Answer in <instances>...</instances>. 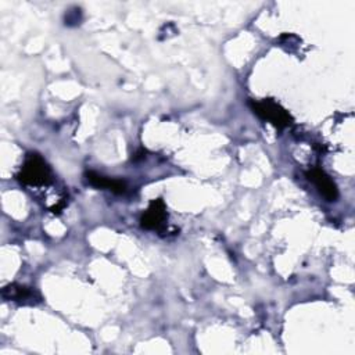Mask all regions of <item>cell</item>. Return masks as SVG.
<instances>
[{"instance_id":"4","label":"cell","mask_w":355,"mask_h":355,"mask_svg":"<svg viewBox=\"0 0 355 355\" xmlns=\"http://www.w3.org/2000/svg\"><path fill=\"white\" fill-rule=\"evenodd\" d=\"M166 219H168L166 205L162 198H157V200H153L148 208L143 212L140 218V223H141V227L147 230H155V229H159Z\"/></svg>"},{"instance_id":"6","label":"cell","mask_w":355,"mask_h":355,"mask_svg":"<svg viewBox=\"0 0 355 355\" xmlns=\"http://www.w3.org/2000/svg\"><path fill=\"white\" fill-rule=\"evenodd\" d=\"M86 180L97 187V189H107V190H111L112 193H125L126 190V183L121 179H112V178H107V176H103L94 171H89L86 172Z\"/></svg>"},{"instance_id":"2","label":"cell","mask_w":355,"mask_h":355,"mask_svg":"<svg viewBox=\"0 0 355 355\" xmlns=\"http://www.w3.org/2000/svg\"><path fill=\"white\" fill-rule=\"evenodd\" d=\"M248 105L251 107L254 114H257L261 119L269 122L277 129H284L293 122L291 115L272 98H263L259 101L250 100Z\"/></svg>"},{"instance_id":"5","label":"cell","mask_w":355,"mask_h":355,"mask_svg":"<svg viewBox=\"0 0 355 355\" xmlns=\"http://www.w3.org/2000/svg\"><path fill=\"white\" fill-rule=\"evenodd\" d=\"M3 297L21 305H35L40 302V295L31 287L21 284H8L3 288Z\"/></svg>"},{"instance_id":"1","label":"cell","mask_w":355,"mask_h":355,"mask_svg":"<svg viewBox=\"0 0 355 355\" xmlns=\"http://www.w3.org/2000/svg\"><path fill=\"white\" fill-rule=\"evenodd\" d=\"M17 179L28 186H46L51 183L53 175L42 155L37 153H29L17 173Z\"/></svg>"},{"instance_id":"3","label":"cell","mask_w":355,"mask_h":355,"mask_svg":"<svg viewBox=\"0 0 355 355\" xmlns=\"http://www.w3.org/2000/svg\"><path fill=\"white\" fill-rule=\"evenodd\" d=\"M306 178L309 182L315 184L318 191L327 200V201H336L338 197V189L333 179L320 168H312L306 171Z\"/></svg>"}]
</instances>
